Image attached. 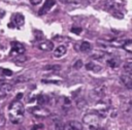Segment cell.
I'll return each mask as SVG.
<instances>
[{
  "instance_id": "cell-32",
  "label": "cell",
  "mask_w": 132,
  "mask_h": 130,
  "mask_svg": "<svg viewBox=\"0 0 132 130\" xmlns=\"http://www.w3.org/2000/svg\"><path fill=\"white\" fill-rule=\"evenodd\" d=\"M20 130H25V129H20Z\"/></svg>"
},
{
  "instance_id": "cell-28",
  "label": "cell",
  "mask_w": 132,
  "mask_h": 130,
  "mask_svg": "<svg viewBox=\"0 0 132 130\" xmlns=\"http://www.w3.org/2000/svg\"><path fill=\"white\" fill-rule=\"evenodd\" d=\"M40 128L42 129V128H43V125H42V124H37V125H34L31 130H38V129H40Z\"/></svg>"
},
{
  "instance_id": "cell-17",
  "label": "cell",
  "mask_w": 132,
  "mask_h": 130,
  "mask_svg": "<svg viewBox=\"0 0 132 130\" xmlns=\"http://www.w3.org/2000/svg\"><path fill=\"white\" fill-rule=\"evenodd\" d=\"M123 47H124V50H125L126 52H128V53H132V40L128 39V40L124 41V43H123Z\"/></svg>"
},
{
  "instance_id": "cell-31",
  "label": "cell",
  "mask_w": 132,
  "mask_h": 130,
  "mask_svg": "<svg viewBox=\"0 0 132 130\" xmlns=\"http://www.w3.org/2000/svg\"><path fill=\"white\" fill-rule=\"evenodd\" d=\"M60 1H62L63 3H65V4H66V3H69V1H70V0H60Z\"/></svg>"
},
{
  "instance_id": "cell-19",
  "label": "cell",
  "mask_w": 132,
  "mask_h": 130,
  "mask_svg": "<svg viewBox=\"0 0 132 130\" xmlns=\"http://www.w3.org/2000/svg\"><path fill=\"white\" fill-rule=\"evenodd\" d=\"M48 102V97L47 96H45V95H39L38 97H37V103L39 104V105H43V104H45V103H47Z\"/></svg>"
},
{
  "instance_id": "cell-11",
  "label": "cell",
  "mask_w": 132,
  "mask_h": 130,
  "mask_svg": "<svg viewBox=\"0 0 132 130\" xmlns=\"http://www.w3.org/2000/svg\"><path fill=\"white\" fill-rule=\"evenodd\" d=\"M12 90V85L8 84V83H2L0 84V94L1 95H5L8 92H10Z\"/></svg>"
},
{
  "instance_id": "cell-26",
  "label": "cell",
  "mask_w": 132,
  "mask_h": 130,
  "mask_svg": "<svg viewBox=\"0 0 132 130\" xmlns=\"http://www.w3.org/2000/svg\"><path fill=\"white\" fill-rule=\"evenodd\" d=\"M1 71H2V75H5V76H10L12 74V71L9 69H1Z\"/></svg>"
},
{
  "instance_id": "cell-4",
  "label": "cell",
  "mask_w": 132,
  "mask_h": 130,
  "mask_svg": "<svg viewBox=\"0 0 132 130\" xmlns=\"http://www.w3.org/2000/svg\"><path fill=\"white\" fill-rule=\"evenodd\" d=\"M30 112L33 113L37 118H45L50 116V110H47L46 108L40 107V106H35V107L30 108Z\"/></svg>"
},
{
  "instance_id": "cell-2",
  "label": "cell",
  "mask_w": 132,
  "mask_h": 130,
  "mask_svg": "<svg viewBox=\"0 0 132 130\" xmlns=\"http://www.w3.org/2000/svg\"><path fill=\"white\" fill-rule=\"evenodd\" d=\"M82 121L85 124H87L89 126V128L91 130H94L99 125V115L95 113V112H89L84 116Z\"/></svg>"
},
{
  "instance_id": "cell-5",
  "label": "cell",
  "mask_w": 132,
  "mask_h": 130,
  "mask_svg": "<svg viewBox=\"0 0 132 130\" xmlns=\"http://www.w3.org/2000/svg\"><path fill=\"white\" fill-rule=\"evenodd\" d=\"M25 46L21 43V42H16L13 41L11 42V51H10V55H23L25 53Z\"/></svg>"
},
{
  "instance_id": "cell-23",
  "label": "cell",
  "mask_w": 132,
  "mask_h": 130,
  "mask_svg": "<svg viewBox=\"0 0 132 130\" xmlns=\"http://www.w3.org/2000/svg\"><path fill=\"white\" fill-rule=\"evenodd\" d=\"M103 57H104V53H102V52H99V53H96V54H93L92 55V58L93 59H96V60H99V59H101Z\"/></svg>"
},
{
  "instance_id": "cell-15",
  "label": "cell",
  "mask_w": 132,
  "mask_h": 130,
  "mask_svg": "<svg viewBox=\"0 0 132 130\" xmlns=\"http://www.w3.org/2000/svg\"><path fill=\"white\" fill-rule=\"evenodd\" d=\"M107 64H108L111 68H117V67H119V65H120V60H119L118 58H110V59L107 60Z\"/></svg>"
},
{
  "instance_id": "cell-20",
  "label": "cell",
  "mask_w": 132,
  "mask_h": 130,
  "mask_svg": "<svg viewBox=\"0 0 132 130\" xmlns=\"http://www.w3.org/2000/svg\"><path fill=\"white\" fill-rule=\"evenodd\" d=\"M65 123H63L61 120H58L55 122V130H64Z\"/></svg>"
},
{
  "instance_id": "cell-16",
  "label": "cell",
  "mask_w": 132,
  "mask_h": 130,
  "mask_svg": "<svg viewBox=\"0 0 132 130\" xmlns=\"http://www.w3.org/2000/svg\"><path fill=\"white\" fill-rule=\"evenodd\" d=\"M75 104H76V107H77L78 109H84V108L87 107V101H86L84 98H78V99H76Z\"/></svg>"
},
{
  "instance_id": "cell-29",
  "label": "cell",
  "mask_w": 132,
  "mask_h": 130,
  "mask_svg": "<svg viewBox=\"0 0 132 130\" xmlns=\"http://www.w3.org/2000/svg\"><path fill=\"white\" fill-rule=\"evenodd\" d=\"M41 1H42V0H30V3H31L32 5H37V4L41 3Z\"/></svg>"
},
{
  "instance_id": "cell-33",
  "label": "cell",
  "mask_w": 132,
  "mask_h": 130,
  "mask_svg": "<svg viewBox=\"0 0 132 130\" xmlns=\"http://www.w3.org/2000/svg\"><path fill=\"white\" fill-rule=\"evenodd\" d=\"M71 1H76V0H71Z\"/></svg>"
},
{
  "instance_id": "cell-3",
  "label": "cell",
  "mask_w": 132,
  "mask_h": 130,
  "mask_svg": "<svg viewBox=\"0 0 132 130\" xmlns=\"http://www.w3.org/2000/svg\"><path fill=\"white\" fill-rule=\"evenodd\" d=\"M106 94V87L104 85H100L98 87H96L90 94V96L92 98H94L95 100H100L102 99Z\"/></svg>"
},
{
  "instance_id": "cell-22",
  "label": "cell",
  "mask_w": 132,
  "mask_h": 130,
  "mask_svg": "<svg viewBox=\"0 0 132 130\" xmlns=\"http://www.w3.org/2000/svg\"><path fill=\"white\" fill-rule=\"evenodd\" d=\"M30 79V77H26V76H24V75H20V76H18L15 79H14V83H16V84H19V83H24V82H27V80H29Z\"/></svg>"
},
{
  "instance_id": "cell-1",
  "label": "cell",
  "mask_w": 132,
  "mask_h": 130,
  "mask_svg": "<svg viewBox=\"0 0 132 130\" xmlns=\"http://www.w3.org/2000/svg\"><path fill=\"white\" fill-rule=\"evenodd\" d=\"M9 120L13 124H20L24 119V105L20 100H14L8 107Z\"/></svg>"
},
{
  "instance_id": "cell-6",
  "label": "cell",
  "mask_w": 132,
  "mask_h": 130,
  "mask_svg": "<svg viewBox=\"0 0 132 130\" xmlns=\"http://www.w3.org/2000/svg\"><path fill=\"white\" fill-rule=\"evenodd\" d=\"M64 130H82V124L78 121H69L65 124Z\"/></svg>"
},
{
  "instance_id": "cell-24",
  "label": "cell",
  "mask_w": 132,
  "mask_h": 130,
  "mask_svg": "<svg viewBox=\"0 0 132 130\" xmlns=\"http://www.w3.org/2000/svg\"><path fill=\"white\" fill-rule=\"evenodd\" d=\"M81 67H82V61L81 60H77V61L74 62V64H73L74 69H80Z\"/></svg>"
},
{
  "instance_id": "cell-7",
  "label": "cell",
  "mask_w": 132,
  "mask_h": 130,
  "mask_svg": "<svg viewBox=\"0 0 132 130\" xmlns=\"http://www.w3.org/2000/svg\"><path fill=\"white\" fill-rule=\"evenodd\" d=\"M55 3H56V0H45V2L43 3L42 7H41L40 10H39V15H43V14H45L47 11H50L51 8L55 5Z\"/></svg>"
},
{
  "instance_id": "cell-21",
  "label": "cell",
  "mask_w": 132,
  "mask_h": 130,
  "mask_svg": "<svg viewBox=\"0 0 132 130\" xmlns=\"http://www.w3.org/2000/svg\"><path fill=\"white\" fill-rule=\"evenodd\" d=\"M61 69L60 65H47L44 67V70H52V71H58Z\"/></svg>"
},
{
  "instance_id": "cell-9",
  "label": "cell",
  "mask_w": 132,
  "mask_h": 130,
  "mask_svg": "<svg viewBox=\"0 0 132 130\" xmlns=\"http://www.w3.org/2000/svg\"><path fill=\"white\" fill-rule=\"evenodd\" d=\"M12 24L13 26H16V27H22L25 23V18L23 14L21 13H14L12 15Z\"/></svg>"
},
{
  "instance_id": "cell-10",
  "label": "cell",
  "mask_w": 132,
  "mask_h": 130,
  "mask_svg": "<svg viewBox=\"0 0 132 130\" xmlns=\"http://www.w3.org/2000/svg\"><path fill=\"white\" fill-rule=\"evenodd\" d=\"M38 48L41 51H44V52H50L54 48V43L50 40H44L38 44Z\"/></svg>"
},
{
  "instance_id": "cell-27",
  "label": "cell",
  "mask_w": 132,
  "mask_h": 130,
  "mask_svg": "<svg viewBox=\"0 0 132 130\" xmlns=\"http://www.w3.org/2000/svg\"><path fill=\"white\" fill-rule=\"evenodd\" d=\"M70 31H71L72 33H75V34H79V33L81 32V28H79V27H72Z\"/></svg>"
},
{
  "instance_id": "cell-18",
  "label": "cell",
  "mask_w": 132,
  "mask_h": 130,
  "mask_svg": "<svg viewBox=\"0 0 132 130\" xmlns=\"http://www.w3.org/2000/svg\"><path fill=\"white\" fill-rule=\"evenodd\" d=\"M124 72L125 73H132V61L128 60L124 64Z\"/></svg>"
},
{
  "instance_id": "cell-14",
  "label": "cell",
  "mask_w": 132,
  "mask_h": 130,
  "mask_svg": "<svg viewBox=\"0 0 132 130\" xmlns=\"http://www.w3.org/2000/svg\"><path fill=\"white\" fill-rule=\"evenodd\" d=\"M86 69L87 70H91V71H95V72H98L101 70V67L94 64L93 62H89L88 64H86Z\"/></svg>"
},
{
  "instance_id": "cell-25",
  "label": "cell",
  "mask_w": 132,
  "mask_h": 130,
  "mask_svg": "<svg viewBox=\"0 0 132 130\" xmlns=\"http://www.w3.org/2000/svg\"><path fill=\"white\" fill-rule=\"evenodd\" d=\"M34 33H35V39H36V40H40V39L43 38V34H42L41 31H37V30H35Z\"/></svg>"
},
{
  "instance_id": "cell-13",
  "label": "cell",
  "mask_w": 132,
  "mask_h": 130,
  "mask_svg": "<svg viewBox=\"0 0 132 130\" xmlns=\"http://www.w3.org/2000/svg\"><path fill=\"white\" fill-rule=\"evenodd\" d=\"M91 50H92V45H91V43L88 42V41H82V42L80 43V45H79V51L82 52V53H88V52H90Z\"/></svg>"
},
{
  "instance_id": "cell-12",
  "label": "cell",
  "mask_w": 132,
  "mask_h": 130,
  "mask_svg": "<svg viewBox=\"0 0 132 130\" xmlns=\"http://www.w3.org/2000/svg\"><path fill=\"white\" fill-rule=\"evenodd\" d=\"M66 51H67V48H66L65 45H59V46L54 51V56H55L56 58H60V57H62V56H64V55L66 54Z\"/></svg>"
},
{
  "instance_id": "cell-8",
  "label": "cell",
  "mask_w": 132,
  "mask_h": 130,
  "mask_svg": "<svg viewBox=\"0 0 132 130\" xmlns=\"http://www.w3.org/2000/svg\"><path fill=\"white\" fill-rule=\"evenodd\" d=\"M121 82L123 83V85L127 88V89H132V75L131 73H125L123 75H121Z\"/></svg>"
},
{
  "instance_id": "cell-30",
  "label": "cell",
  "mask_w": 132,
  "mask_h": 130,
  "mask_svg": "<svg viewBox=\"0 0 132 130\" xmlns=\"http://www.w3.org/2000/svg\"><path fill=\"white\" fill-rule=\"evenodd\" d=\"M70 102H71V101H70V99H69V98H65V99H64V103H65V104L69 105V104H70Z\"/></svg>"
}]
</instances>
